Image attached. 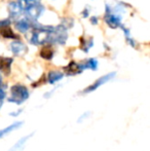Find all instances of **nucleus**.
Returning a JSON list of instances; mask_svg holds the SVG:
<instances>
[{
  "label": "nucleus",
  "instance_id": "f257e3e1",
  "mask_svg": "<svg viewBox=\"0 0 150 151\" xmlns=\"http://www.w3.org/2000/svg\"><path fill=\"white\" fill-rule=\"evenodd\" d=\"M10 98L9 102L16 104H22L29 98V91L27 90L26 86L22 84H16L12 86L10 88Z\"/></svg>",
  "mask_w": 150,
  "mask_h": 151
},
{
  "label": "nucleus",
  "instance_id": "f03ea898",
  "mask_svg": "<svg viewBox=\"0 0 150 151\" xmlns=\"http://www.w3.org/2000/svg\"><path fill=\"white\" fill-rule=\"evenodd\" d=\"M52 29H50V30H46V29H36V30H34L31 42L33 44H36V45L43 44L44 42L50 39V32L52 31Z\"/></svg>",
  "mask_w": 150,
  "mask_h": 151
},
{
  "label": "nucleus",
  "instance_id": "7ed1b4c3",
  "mask_svg": "<svg viewBox=\"0 0 150 151\" xmlns=\"http://www.w3.org/2000/svg\"><path fill=\"white\" fill-rule=\"evenodd\" d=\"M114 76H115V72H112V73H109V74H106V75L102 76V77H100L99 79H97L96 81L92 84V86H88V88L83 91V93H92V91H96L97 88H100L101 86H103L104 83L108 82L110 79H112Z\"/></svg>",
  "mask_w": 150,
  "mask_h": 151
},
{
  "label": "nucleus",
  "instance_id": "20e7f679",
  "mask_svg": "<svg viewBox=\"0 0 150 151\" xmlns=\"http://www.w3.org/2000/svg\"><path fill=\"white\" fill-rule=\"evenodd\" d=\"M54 31L50 32V39L52 38V40L58 43L63 44L67 39V33H66V29L63 28V27H57L55 29H52Z\"/></svg>",
  "mask_w": 150,
  "mask_h": 151
},
{
  "label": "nucleus",
  "instance_id": "39448f33",
  "mask_svg": "<svg viewBox=\"0 0 150 151\" xmlns=\"http://www.w3.org/2000/svg\"><path fill=\"white\" fill-rule=\"evenodd\" d=\"M42 10H43V6L39 4H34V5H30L28 7H26V14H28L29 18L36 20L39 18V16L41 14Z\"/></svg>",
  "mask_w": 150,
  "mask_h": 151
},
{
  "label": "nucleus",
  "instance_id": "423d86ee",
  "mask_svg": "<svg viewBox=\"0 0 150 151\" xmlns=\"http://www.w3.org/2000/svg\"><path fill=\"white\" fill-rule=\"evenodd\" d=\"M105 22L107 23V25L109 27L115 29L120 26V17L115 14H111L110 12H106V14H105Z\"/></svg>",
  "mask_w": 150,
  "mask_h": 151
},
{
  "label": "nucleus",
  "instance_id": "0eeeda50",
  "mask_svg": "<svg viewBox=\"0 0 150 151\" xmlns=\"http://www.w3.org/2000/svg\"><path fill=\"white\" fill-rule=\"evenodd\" d=\"M10 50H11L12 54L16 56H23L27 52V47L24 43L20 41H14L10 44Z\"/></svg>",
  "mask_w": 150,
  "mask_h": 151
},
{
  "label": "nucleus",
  "instance_id": "6e6552de",
  "mask_svg": "<svg viewBox=\"0 0 150 151\" xmlns=\"http://www.w3.org/2000/svg\"><path fill=\"white\" fill-rule=\"evenodd\" d=\"M11 63H12V59L0 57V71L3 72V73L6 74V75H8L10 72V66H11Z\"/></svg>",
  "mask_w": 150,
  "mask_h": 151
},
{
  "label": "nucleus",
  "instance_id": "1a4fd4ad",
  "mask_svg": "<svg viewBox=\"0 0 150 151\" xmlns=\"http://www.w3.org/2000/svg\"><path fill=\"white\" fill-rule=\"evenodd\" d=\"M8 10H9V14L16 18V17H19L22 14L23 6L19 2H10L9 5H8Z\"/></svg>",
  "mask_w": 150,
  "mask_h": 151
},
{
  "label": "nucleus",
  "instance_id": "9d476101",
  "mask_svg": "<svg viewBox=\"0 0 150 151\" xmlns=\"http://www.w3.org/2000/svg\"><path fill=\"white\" fill-rule=\"evenodd\" d=\"M65 71L68 75H75V74H78L82 71L81 68H80V65L75 62H71L68 66L65 67Z\"/></svg>",
  "mask_w": 150,
  "mask_h": 151
},
{
  "label": "nucleus",
  "instance_id": "9b49d317",
  "mask_svg": "<svg viewBox=\"0 0 150 151\" xmlns=\"http://www.w3.org/2000/svg\"><path fill=\"white\" fill-rule=\"evenodd\" d=\"M32 137V134H30V135H28V136H25V137H23L22 139H20L18 142H17L16 144H14V146H12L11 148H10L8 151H21L24 148V146H25V144L28 142V140L30 139V138Z\"/></svg>",
  "mask_w": 150,
  "mask_h": 151
},
{
  "label": "nucleus",
  "instance_id": "f8f14e48",
  "mask_svg": "<svg viewBox=\"0 0 150 151\" xmlns=\"http://www.w3.org/2000/svg\"><path fill=\"white\" fill-rule=\"evenodd\" d=\"M22 124H23L22 121H20V122H14V123H12L11 125H8V127H4L3 129H0V139H1L2 137H4V136H6L7 134H10L12 131L17 129L18 127H20Z\"/></svg>",
  "mask_w": 150,
  "mask_h": 151
},
{
  "label": "nucleus",
  "instance_id": "ddd939ff",
  "mask_svg": "<svg viewBox=\"0 0 150 151\" xmlns=\"http://www.w3.org/2000/svg\"><path fill=\"white\" fill-rule=\"evenodd\" d=\"M64 76V74L60 71H50L48 73V76H47V79H48V82L52 84L56 83L58 82L59 80H61Z\"/></svg>",
  "mask_w": 150,
  "mask_h": 151
},
{
  "label": "nucleus",
  "instance_id": "4468645a",
  "mask_svg": "<svg viewBox=\"0 0 150 151\" xmlns=\"http://www.w3.org/2000/svg\"><path fill=\"white\" fill-rule=\"evenodd\" d=\"M0 34L4 38H7V39H16V38H18V35L9 28V26L0 28Z\"/></svg>",
  "mask_w": 150,
  "mask_h": 151
},
{
  "label": "nucleus",
  "instance_id": "2eb2a0df",
  "mask_svg": "<svg viewBox=\"0 0 150 151\" xmlns=\"http://www.w3.org/2000/svg\"><path fill=\"white\" fill-rule=\"evenodd\" d=\"M81 70L83 69H92V70H96L98 67V61L96 59H88L85 63L83 64H79Z\"/></svg>",
  "mask_w": 150,
  "mask_h": 151
},
{
  "label": "nucleus",
  "instance_id": "dca6fc26",
  "mask_svg": "<svg viewBox=\"0 0 150 151\" xmlns=\"http://www.w3.org/2000/svg\"><path fill=\"white\" fill-rule=\"evenodd\" d=\"M52 55H54V52L50 46H44L40 50V57L43 58L44 60H50L52 58Z\"/></svg>",
  "mask_w": 150,
  "mask_h": 151
},
{
  "label": "nucleus",
  "instance_id": "f3484780",
  "mask_svg": "<svg viewBox=\"0 0 150 151\" xmlns=\"http://www.w3.org/2000/svg\"><path fill=\"white\" fill-rule=\"evenodd\" d=\"M16 27H17V29H18L19 31L25 33V32H27L29 29L31 28V25L27 20H21L16 24Z\"/></svg>",
  "mask_w": 150,
  "mask_h": 151
},
{
  "label": "nucleus",
  "instance_id": "a211bd4d",
  "mask_svg": "<svg viewBox=\"0 0 150 151\" xmlns=\"http://www.w3.org/2000/svg\"><path fill=\"white\" fill-rule=\"evenodd\" d=\"M81 42H82L81 48H82L83 50H85V52H88V50H90V48L93 46V44H94V41H93L92 38H90L88 40H85V39L83 40V39L81 38Z\"/></svg>",
  "mask_w": 150,
  "mask_h": 151
},
{
  "label": "nucleus",
  "instance_id": "6ab92c4d",
  "mask_svg": "<svg viewBox=\"0 0 150 151\" xmlns=\"http://www.w3.org/2000/svg\"><path fill=\"white\" fill-rule=\"evenodd\" d=\"M22 3L25 5V7H28L30 5H34V4H39L40 0H21Z\"/></svg>",
  "mask_w": 150,
  "mask_h": 151
},
{
  "label": "nucleus",
  "instance_id": "aec40b11",
  "mask_svg": "<svg viewBox=\"0 0 150 151\" xmlns=\"http://www.w3.org/2000/svg\"><path fill=\"white\" fill-rule=\"evenodd\" d=\"M5 96H6V93L3 88H0V108L1 106L3 105V102H4V99H5Z\"/></svg>",
  "mask_w": 150,
  "mask_h": 151
},
{
  "label": "nucleus",
  "instance_id": "412c9836",
  "mask_svg": "<svg viewBox=\"0 0 150 151\" xmlns=\"http://www.w3.org/2000/svg\"><path fill=\"white\" fill-rule=\"evenodd\" d=\"M90 21H92L93 24H97V23H98V19H97L96 17H93L92 20H90Z\"/></svg>",
  "mask_w": 150,
  "mask_h": 151
},
{
  "label": "nucleus",
  "instance_id": "4be33fe9",
  "mask_svg": "<svg viewBox=\"0 0 150 151\" xmlns=\"http://www.w3.org/2000/svg\"><path fill=\"white\" fill-rule=\"evenodd\" d=\"M1 83H2V76H1V74H0V86H1Z\"/></svg>",
  "mask_w": 150,
  "mask_h": 151
}]
</instances>
